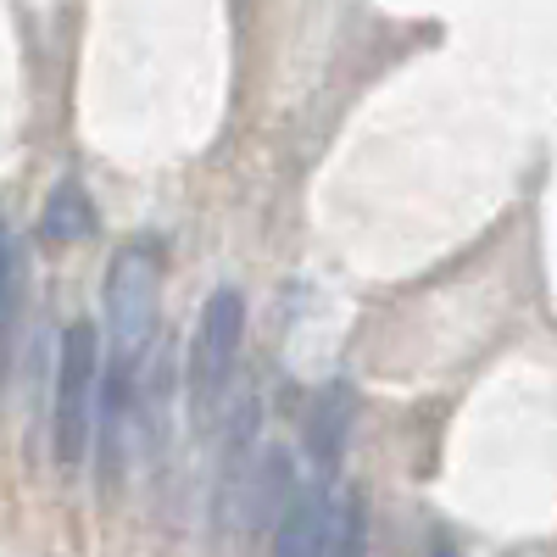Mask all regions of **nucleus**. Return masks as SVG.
I'll list each match as a JSON object with an SVG mask.
<instances>
[{
	"label": "nucleus",
	"instance_id": "1",
	"mask_svg": "<svg viewBox=\"0 0 557 557\" xmlns=\"http://www.w3.org/2000/svg\"><path fill=\"white\" fill-rule=\"evenodd\" d=\"M96 401H101V330L78 318L62 330L57 401H51V441L62 469H78L89 441H96Z\"/></svg>",
	"mask_w": 557,
	"mask_h": 557
},
{
	"label": "nucleus",
	"instance_id": "2",
	"mask_svg": "<svg viewBox=\"0 0 557 557\" xmlns=\"http://www.w3.org/2000/svg\"><path fill=\"white\" fill-rule=\"evenodd\" d=\"M162 268L168 251L162 240H134L112 257L107 268V335H112V357L123 362H146L151 335H157V296H162Z\"/></svg>",
	"mask_w": 557,
	"mask_h": 557
},
{
	"label": "nucleus",
	"instance_id": "3",
	"mask_svg": "<svg viewBox=\"0 0 557 557\" xmlns=\"http://www.w3.org/2000/svg\"><path fill=\"white\" fill-rule=\"evenodd\" d=\"M246 341V296L235 285H218L201 307L196 341H190V401L207 412V401L228 385V368Z\"/></svg>",
	"mask_w": 557,
	"mask_h": 557
},
{
	"label": "nucleus",
	"instance_id": "4",
	"mask_svg": "<svg viewBox=\"0 0 557 557\" xmlns=\"http://www.w3.org/2000/svg\"><path fill=\"white\" fill-rule=\"evenodd\" d=\"M335 519H341L335 480L307 474L285 507V519H278V530H273V557H330Z\"/></svg>",
	"mask_w": 557,
	"mask_h": 557
},
{
	"label": "nucleus",
	"instance_id": "5",
	"mask_svg": "<svg viewBox=\"0 0 557 557\" xmlns=\"http://www.w3.org/2000/svg\"><path fill=\"white\" fill-rule=\"evenodd\" d=\"M296 496V474H290V451H268L257 469H251V485H246V502H240V519L251 535H268L278 530L285 507Z\"/></svg>",
	"mask_w": 557,
	"mask_h": 557
},
{
	"label": "nucleus",
	"instance_id": "6",
	"mask_svg": "<svg viewBox=\"0 0 557 557\" xmlns=\"http://www.w3.org/2000/svg\"><path fill=\"white\" fill-rule=\"evenodd\" d=\"M346 435H351V391L346 385H330L312 407V430H307V474H323L335 480L341 469V451H346Z\"/></svg>",
	"mask_w": 557,
	"mask_h": 557
},
{
	"label": "nucleus",
	"instance_id": "7",
	"mask_svg": "<svg viewBox=\"0 0 557 557\" xmlns=\"http://www.w3.org/2000/svg\"><path fill=\"white\" fill-rule=\"evenodd\" d=\"M89 228H96V218H89L84 184H78V178H62L57 190H51V207H45V218H39L45 246H73V240L89 235Z\"/></svg>",
	"mask_w": 557,
	"mask_h": 557
},
{
	"label": "nucleus",
	"instance_id": "8",
	"mask_svg": "<svg viewBox=\"0 0 557 557\" xmlns=\"http://www.w3.org/2000/svg\"><path fill=\"white\" fill-rule=\"evenodd\" d=\"M330 557H368V507H362V496H357V491L341 502V519H335Z\"/></svg>",
	"mask_w": 557,
	"mask_h": 557
},
{
	"label": "nucleus",
	"instance_id": "9",
	"mask_svg": "<svg viewBox=\"0 0 557 557\" xmlns=\"http://www.w3.org/2000/svg\"><path fill=\"white\" fill-rule=\"evenodd\" d=\"M7 318H12V246L0 228V341H7Z\"/></svg>",
	"mask_w": 557,
	"mask_h": 557
},
{
	"label": "nucleus",
	"instance_id": "10",
	"mask_svg": "<svg viewBox=\"0 0 557 557\" xmlns=\"http://www.w3.org/2000/svg\"><path fill=\"white\" fill-rule=\"evenodd\" d=\"M435 557H451V546H435Z\"/></svg>",
	"mask_w": 557,
	"mask_h": 557
}]
</instances>
